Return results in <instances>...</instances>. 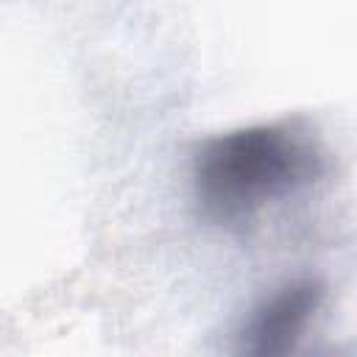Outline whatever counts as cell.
I'll return each mask as SVG.
<instances>
[{
	"instance_id": "cell-1",
	"label": "cell",
	"mask_w": 357,
	"mask_h": 357,
	"mask_svg": "<svg viewBox=\"0 0 357 357\" xmlns=\"http://www.w3.org/2000/svg\"><path fill=\"white\" fill-rule=\"evenodd\" d=\"M324 170L315 139L293 123H257L206 139L192 162V190L215 223H243L312 184Z\"/></svg>"
},
{
	"instance_id": "cell-2",
	"label": "cell",
	"mask_w": 357,
	"mask_h": 357,
	"mask_svg": "<svg viewBox=\"0 0 357 357\" xmlns=\"http://www.w3.org/2000/svg\"><path fill=\"white\" fill-rule=\"evenodd\" d=\"M324 296L326 287L312 276H298L273 287L248 312L237 335L234 357H296Z\"/></svg>"
}]
</instances>
